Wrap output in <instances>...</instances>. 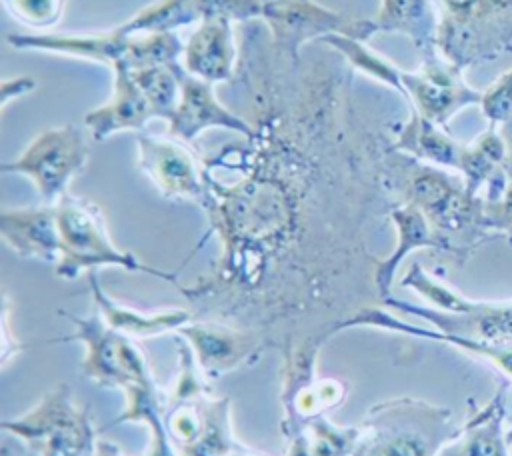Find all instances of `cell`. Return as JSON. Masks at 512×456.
<instances>
[{
  "mask_svg": "<svg viewBox=\"0 0 512 456\" xmlns=\"http://www.w3.org/2000/svg\"><path fill=\"white\" fill-rule=\"evenodd\" d=\"M354 74L328 46L292 58L264 22L242 24L234 82L254 134L204 154L208 230L196 250L216 236L220 254L180 290L194 318L254 332L284 354L322 350L380 304L368 232L394 206L384 158L396 122L366 116Z\"/></svg>",
  "mask_w": 512,
  "mask_h": 456,
  "instance_id": "obj_1",
  "label": "cell"
},
{
  "mask_svg": "<svg viewBox=\"0 0 512 456\" xmlns=\"http://www.w3.org/2000/svg\"><path fill=\"white\" fill-rule=\"evenodd\" d=\"M58 314L72 324L74 332L52 342H80L84 348L82 374L92 384L118 390L124 396L122 412L104 430L118 424H144L150 436V450L162 454L178 452L164 428V394L136 340L108 328L96 312L76 316L68 310H58Z\"/></svg>",
  "mask_w": 512,
  "mask_h": 456,
  "instance_id": "obj_2",
  "label": "cell"
},
{
  "mask_svg": "<svg viewBox=\"0 0 512 456\" xmlns=\"http://www.w3.org/2000/svg\"><path fill=\"white\" fill-rule=\"evenodd\" d=\"M384 184L392 204H412L430 222L442 256L462 266L482 244L500 236L488 228L486 200L472 194L460 174L416 160L390 146Z\"/></svg>",
  "mask_w": 512,
  "mask_h": 456,
  "instance_id": "obj_3",
  "label": "cell"
},
{
  "mask_svg": "<svg viewBox=\"0 0 512 456\" xmlns=\"http://www.w3.org/2000/svg\"><path fill=\"white\" fill-rule=\"evenodd\" d=\"M316 44H324L338 52L352 70L396 90L408 102L410 110L442 128H446L450 118L460 110L474 104L480 106L482 92L472 88L464 80V70L448 62L440 52L422 56L418 70H402L360 40L330 34Z\"/></svg>",
  "mask_w": 512,
  "mask_h": 456,
  "instance_id": "obj_4",
  "label": "cell"
},
{
  "mask_svg": "<svg viewBox=\"0 0 512 456\" xmlns=\"http://www.w3.org/2000/svg\"><path fill=\"white\" fill-rule=\"evenodd\" d=\"M400 286L416 292L430 306L410 304L390 294L380 302L384 308L416 316L446 336L512 348V300H470L428 274L418 262L406 270Z\"/></svg>",
  "mask_w": 512,
  "mask_h": 456,
  "instance_id": "obj_5",
  "label": "cell"
},
{
  "mask_svg": "<svg viewBox=\"0 0 512 456\" xmlns=\"http://www.w3.org/2000/svg\"><path fill=\"white\" fill-rule=\"evenodd\" d=\"M458 428L446 406L414 396L388 398L358 422L352 456H438Z\"/></svg>",
  "mask_w": 512,
  "mask_h": 456,
  "instance_id": "obj_6",
  "label": "cell"
},
{
  "mask_svg": "<svg viewBox=\"0 0 512 456\" xmlns=\"http://www.w3.org/2000/svg\"><path fill=\"white\" fill-rule=\"evenodd\" d=\"M58 232H60V258L54 264V274L62 280H76L80 274L98 272L100 268H122L126 272L148 274L164 280L178 292L182 284L176 272H168L138 260L132 252L118 248L106 228L100 206L88 198L66 192L56 202Z\"/></svg>",
  "mask_w": 512,
  "mask_h": 456,
  "instance_id": "obj_7",
  "label": "cell"
},
{
  "mask_svg": "<svg viewBox=\"0 0 512 456\" xmlns=\"http://www.w3.org/2000/svg\"><path fill=\"white\" fill-rule=\"evenodd\" d=\"M6 42L14 50H34L58 56H72L112 68L114 64H128L130 68H144L154 64H172L182 58L184 42L174 30L128 34L122 26L106 32L82 34H10Z\"/></svg>",
  "mask_w": 512,
  "mask_h": 456,
  "instance_id": "obj_8",
  "label": "cell"
},
{
  "mask_svg": "<svg viewBox=\"0 0 512 456\" xmlns=\"http://www.w3.org/2000/svg\"><path fill=\"white\" fill-rule=\"evenodd\" d=\"M436 48L466 70L512 52V0H436Z\"/></svg>",
  "mask_w": 512,
  "mask_h": 456,
  "instance_id": "obj_9",
  "label": "cell"
},
{
  "mask_svg": "<svg viewBox=\"0 0 512 456\" xmlns=\"http://www.w3.org/2000/svg\"><path fill=\"white\" fill-rule=\"evenodd\" d=\"M0 428L20 440L34 456H94L98 438L92 412L80 406L68 384H58Z\"/></svg>",
  "mask_w": 512,
  "mask_h": 456,
  "instance_id": "obj_10",
  "label": "cell"
},
{
  "mask_svg": "<svg viewBox=\"0 0 512 456\" xmlns=\"http://www.w3.org/2000/svg\"><path fill=\"white\" fill-rule=\"evenodd\" d=\"M88 156L86 126L68 122L42 130L14 160L2 162L0 172L26 176L40 202L56 204L68 192L70 182L84 170Z\"/></svg>",
  "mask_w": 512,
  "mask_h": 456,
  "instance_id": "obj_11",
  "label": "cell"
},
{
  "mask_svg": "<svg viewBox=\"0 0 512 456\" xmlns=\"http://www.w3.org/2000/svg\"><path fill=\"white\" fill-rule=\"evenodd\" d=\"M136 150L140 172L164 200L190 202L202 208L210 176L204 154L172 134L156 136L144 132L136 134Z\"/></svg>",
  "mask_w": 512,
  "mask_h": 456,
  "instance_id": "obj_12",
  "label": "cell"
},
{
  "mask_svg": "<svg viewBox=\"0 0 512 456\" xmlns=\"http://www.w3.org/2000/svg\"><path fill=\"white\" fill-rule=\"evenodd\" d=\"M194 352L206 378H220L258 362L268 348L262 336L214 320L194 318L176 332Z\"/></svg>",
  "mask_w": 512,
  "mask_h": 456,
  "instance_id": "obj_13",
  "label": "cell"
},
{
  "mask_svg": "<svg viewBox=\"0 0 512 456\" xmlns=\"http://www.w3.org/2000/svg\"><path fill=\"white\" fill-rule=\"evenodd\" d=\"M280 382V428L284 438L294 434L308 420L338 408L348 396V386L344 380L318 376L316 362L310 360L282 362Z\"/></svg>",
  "mask_w": 512,
  "mask_h": 456,
  "instance_id": "obj_14",
  "label": "cell"
},
{
  "mask_svg": "<svg viewBox=\"0 0 512 456\" xmlns=\"http://www.w3.org/2000/svg\"><path fill=\"white\" fill-rule=\"evenodd\" d=\"M172 68L178 80V104L168 122V134L188 144H194V140L210 128L232 130L242 138L254 134L252 124L246 118L238 116L218 100L214 84L192 76L182 62H174Z\"/></svg>",
  "mask_w": 512,
  "mask_h": 456,
  "instance_id": "obj_15",
  "label": "cell"
},
{
  "mask_svg": "<svg viewBox=\"0 0 512 456\" xmlns=\"http://www.w3.org/2000/svg\"><path fill=\"white\" fill-rule=\"evenodd\" d=\"M112 72V92L110 98L90 110L84 116V126L96 142H104L106 138L118 132H142L146 124L154 118H160V112L138 78L136 70L128 64H114Z\"/></svg>",
  "mask_w": 512,
  "mask_h": 456,
  "instance_id": "obj_16",
  "label": "cell"
},
{
  "mask_svg": "<svg viewBox=\"0 0 512 456\" xmlns=\"http://www.w3.org/2000/svg\"><path fill=\"white\" fill-rule=\"evenodd\" d=\"M240 62V42H236L230 20L202 18L198 28L184 42L182 66L210 84H234Z\"/></svg>",
  "mask_w": 512,
  "mask_h": 456,
  "instance_id": "obj_17",
  "label": "cell"
},
{
  "mask_svg": "<svg viewBox=\"0 0 512 456\" xmlns=\"http://www.w3.org/2000/svg\"><path fill=\"white\" fill-rule=\"evenodd\" d=\"M0 236L16 256L56 264L60 258L56 204L4 206L0 210Z\"/></svg>",
  "mask_w": 512,
  "mask_h": 456,
  "instance_id": "obj_18",
  "label": "cell"
},
{
  "mask_svg": "<svg viewBox=\"0 0 512 456\" xmlns=\"http://www.w3.org/2000/svg\"><path fill=\"white\" fill-rule=\"evenodd\" d=\"M88 288L92 294L96 314L106 322L108 328L114 332L132 338V340H146L164 334H176L182 326L194 320L192 310L186 308H164V310H136L132 306H124L116 302L100 284L98 272L86 274Z\"/></svg>",
  "mask_w": 512,
  "mask_h": 456,
  "instance_id": "obj_19",
  "label": "cell"
},
{
  "mask_svg": "<svg viewBox=\"0 0 512 456\" xmlns=\"http://www.w3.org/2000/svg\"><path fill=\"white\" fill-rule=\"evenodd\" d=\"M506 420V384H500L492 398L470 410L466 422L448 440L438 456H510Z\"/></svg>",
  "mask_w": 512,
  "mask_h": 456,
  "instance_id": "obj_20",
  "label": "cell"
},
{
  "mask_svg": "<svg viewBox=\"0 0 512 456\" xmlns=\"http://www.w3.org/2000/svg\"><path fill=\"white\" fill-rule=\"evenodd\" d=\"M388 222L396 230V246L386 258L376 260L374 284L380 296V302L390 296L392 284L396 278V270L404 262V258L414 250H432L442 254V244L436 238L426 216L412 204H394L388 212Z\"/></svg>",
  "mask_w": 512,
  "mask_h": 456,
  "instance_id": "obj_21",
  "label": "cell"
},
{
  "mask_svg": "<svg viewBox=\"0 0 512 456\" xmlns=\"http://www.w3.org/2000/svg\"><path fill=\"white\" fill-rule=\"evenodd\" d=\"M506 142L498 126H490L476 136L470 144H464L458 174L464 178L466 188L492 202L498 200L510 178L504 170Z\"/></svg>",
  "mask_w": 512,
  "mask_h": 456,
  "instance_id": "obj_22",
  "label": "cell"
},
{
  "mask_svg": "<svg viewBox=\"0 0 512 456\" xmlns=\"http://www.w3.org/2000/svg\"><path fill=\"white\" fill-rule=\"evenodd\" d=\"M392 148L416 160L458 172L464 144L448 134L446 128L410 110L404 122H396Z\"/></svg>",
  "mask_w": 512,
  "mask_h": 456,
  "instance_id": "obj_23",
  "label": "cell"
},
{
  "mask_svg": "<svg viewBox=\"0 0 512 456\" xmlns=\"http://www.w3.org/2000/svg\"><path fill=\"white\" fill-rule=\"evenodd\" d=\"M372 22L376 34H404L422 56L438 52L436 0H382Z\"/></svg>",
  "mask_w": 512,
  "mask_h": 456,
  "instance_id": "obj_24",
  "label": "cell"
},
{
  "mask_svg": "<svg viewBox=\"0 0 512 456\" xmlns=\"http://www.w3.org/2000/svg\"><path fill=\"white\" fill-rule=\"evenodd\" d=\"M358 424H334L328 414L302 424L286 436L284 456H352Z\"/></svg>",
  "mask_w": 512,
  "mask_h": 456,
  "instance_id": "obj_25",
  "label": "cell"
},
{
  "mask_svg": "<svg viewBox=\"0 0 512 456\" xmlns=\"http://www.w3.org/2000/svg\"><path fill=\"white\" fill-rule=\"evenodd\" d=\"M4 6L14 20L34 30L56 26L64 12V0H4Z\"/></svg>",
  "mask_w": 512,
  "mask_h": 456,
  "instance_id": "obj_26",
  "label": "cell"
},
{
  "mask_svg": "<svg viewBox=\"0 0 512 456\" xmlns=\"http://www.w3.org/2000/svg\"><path fill=\"white\" fill-rule=\"evenodd\" d=\"M482 116L490 126H502L512 120V68L502 72L488 88L482 90Z\"/></svg>",
  "mask_w": 512,
  "mask_h": 456,
  "instance_id": "obj_27",
  "label": "cell"
},
{
  "mask_svg": "<svg viewBox=\"0 0 512 456\" xmlns=\"http://www.w3.org/2000/svg\"><path fill=\"white\" fill-rule=\"evenodd\" d=\"M36 88V80L30 76L4 78L0 82V108L4 110L12 98H22Z\"/></svg>",
  "mask_w": 512,
  "mask_h": 456,
  "instance_id": "obj_28",
  "label": "cell"
},
{
  "mask_svg": "<svg viewBox=\"0 0 512 456\" xmlns=\"http://www.w3.org/2000/svg\"><path fill=\"white\" fill-rule=\"evenodd\" d=\"M94 456H128V454L116 442H112V440H98ZM140 456H152V454L146 450Z\"/></svg>",
  "mask_w": 512,
  "mask_h": 456,
  "instance_id": "obj_29",
  "label": "cell"
},
{
  "mask_svg": "<svg viewBox=\"0 0 512 456\" xmlns=\"http://www.w3.org/2000/svg\"><path fill=\"white\" fill-rule=\"evenodd\" d=\"M502 138L506 142V162H504V170L508 174V178L512 180V120H508L506 124L500 126Z\"/></svg>",
  "mask_w": 512,
  "mask_h": 456,
  "instance_id": "obj_30",
  "label": "cell"
},
{
  "mask_svg": "<svg viewBox=\"0 0 512 456\" xmlns=\"http://www.w3.org/2000/svg\"><path fill=\"white\" fill-rule=\"evenodd\" d=\"M508 446H510V456H512V428L508 432Z\"/></svg>",
  "mask_w": 512,
  "mask_h": 456,
  "instance_id": "obj_31",
  "label": "cell"
},
{
  "mask_svg": "<svg viewBox=\"0 0 512 456\" xmlns=\"http://www.w3.org/2000/svg\"><path fill=\"white\" fill-rule=\"evenodd\" d=\"M262 2H276V0H262ZM296 2H306V0H296Z\"/></svg>",
  "mask_w": 512,
  "mask_h": 456,
  "instance_id": "obj_32",
  "label": "cell"
},
{
  "mask_svg": "<svg viewBox=\"0 0 512 456\" xmlns=\"http://www.w3.org/2000/svg\"><path fill=\"white\" fill-rule=\"evenodd\" d=\"M2 456H10V454H8V450H6V448H2Z\"/></svg>",
  "mask_w": 512,
  "mask_h": 456,
  "instance_id": "obj_33",
  "label": "cell"
}]
</instances>
